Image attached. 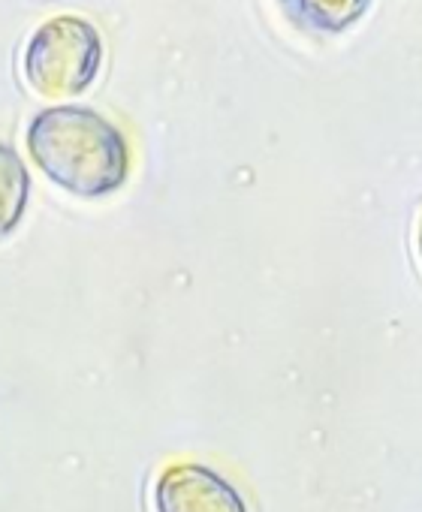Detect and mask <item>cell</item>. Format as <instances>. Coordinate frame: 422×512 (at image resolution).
<instances>
[{
	"instance_id": "obj_1",
	"label": "cell",
	"mask_w": 422,
	"mask_h": 512,
	"mask_svg": "<svg viewBox=\"0 0 422 512\" xmlns=\"http://www.w3.org/2000/svg\"><path fill=\"white\" fill-rule=\"evenodd\" d=\"M25 145L37 169L76 199H103L130 178V142L91 106H49L34 115Z\"/></svg>"
},
{
	"instance_id": "obj_2",
	"label": "cell",
	"mask_w": 422,
	"mask_h": 512,
	"mask_svg": "<svg viewBox=\"0 0 422 512\" xmlns=\"http://www.w3.org/2000/svg\"><path fill=\"white\" fill-rule=\"evenodd\" d=\"M103 70V37L82 16H55L25 43L22 73L43 100H73L85 94Z\"/></svg>"
},
{
	"instance_id": "obj_3",
	"label": "cell",
	"mask_w": 422,
	"mask_h": 512,
	"mask_svg": "<svg viewBox=\"0 0 422 512\" xmlns=\"http://www.w3.org/2000/svg\"><path fill=\"white\" fill-rule=\"evenodd\" d=\"M154 512H248L245 497L205 464L178 461L160 470L151 488Z\"/></svg>"
},
{
	"instance_id": "obj_4",
	"label": "cell",
	"mask_w": 422,
	"mask_h": 512,
	"mask_svg": "<svg viewBox=\"0 0 422 512\" xmlns=\"http://www.w3.org/2000/svg\"><path fill=\"white\" fill-rule=\"evenodd\" d=\"M28 202H31V172L13 145L0 142V241L10 238L22 226Z\"/></svg>"
},
{
	"instance_id": "obj_5",
	"label": "cell",
	"mask_w": 422,
	"mask_h": 512,
	"mask_svg": "<svg viewBox=\"0 0 422 512\" xmlns=\"http://www.w3.org/2000/svg\"><path fill=\"white\" fill-rule=\"evenodd\" d=\"M281 4L299 28L338 34L365 16L371 0H281Z\"/></svg>"
},
{
	"instance_id": "obj_6",
	"label": "cell",
	"mask_w": 422,
	"mask_h": 512,
	"mask_svg": "<svg viewBox=\"0 0 422 512\" xmlns=\"http://www.w3.org/2000/svg\"><path fill=\"white\" fill-rule=\"evenodd\" d=\"M416 250H419V263H422V223H419V232H416Z\"/></svg>"
}]
</instances>
